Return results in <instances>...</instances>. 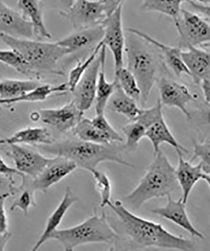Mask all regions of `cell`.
<instances>
[{"label": "cell", "instance_id": "19", "mask_svg": "<svg viewBox=\"0 0 210 251\" xmlns=\"http://www.w3.org/2000/svg\"><path fill=\"white\" fill-rule=\"evenodd\" d=\"M182 56L194 84L199 86L203 80H210V52L191 46L186 51H183Z\"/></svg>", "mask_w": 210, "mask_h": 251}, {"label": "cell", "instance_id": "21", "mask_svg": "<svg viewBox=\"0 0 210 251\" xmlns=\"http://www.w3.org/2000/svg\"><path fill=\"white\" fill-rule=\"evenodd\" d=\"M146 137L149 139L153 145L154 156L160 151V146L163 143H167L172 146L176 150V151H181L188 153V151L181 145L174 138L164 120L163 114L150 123L147 127Z\"/></svg>", "mask_w": 210, "mask_h": 251}, {"label": "cell", "instance_id": "26", "mask_svg": "<svg viewBox=\"0 0 210 251\" xmlns=\"http://www.w3.org/2000/svg\"><path fill=\"white\" fill-rule=\"evenodd\" d=\"M137 102L122 90L117 82L115 92L109 100L107 107L131 121H135L142 111V109L137 106Z\"/></svg>", "mask_w": 210, "mask_h": 251}, {"label": "cell", "instance_id": "29", "mask_svg": "<svg viewBox=\"0 0 210 251\" xmlns=\"http://www.w3.org/2000/svg\"><path fill=\"white\" fill-rule=\"evenodd\" d=\"M189 0H143L140 8L144 12H154L168 16L174 23L180 17L182 5Z\"/></svg>", "mask_w": 210, "mask_h": 251}, {"label": "cell", "instance_id": "9", "mask_svg": "<svg viewBox=\"0 0 210 251\" xmlns=\"http://www.w3.org/2000/svg\"><path fill=\"white\" fill-rule=\"evenodd\" d=\"M122 9L123 4L107 16L102 23L104 35L101 43L108 47L112 53L115 71L124 66L126 37L123 27Z\"/></svg>", "mask_w": 210, "mask_h": 251}, {"label": "cell", "instance_id": "25", "mask_svg": "<svg viewBox=\"0 0 210 251\" xmlns=\"http://www.w3.org/2000/svg\"><path fill=\"white\" fill-rule=\"evenodd\" d=\"M106 48L103 46V57L101 69L98 76L97 91L95 96L96 114H105V110L108 106V102L117 87V82L114 78L112 82H108L105 75V61H106Z\"/></svg>", "mask_w": 210, "mask_h": 251}, {"label": "cell", "instance_id": "18", "mask_svg": "<svg viewBox=\"0 0 210 251\" xmlns=\"http://www.w3.org/2000/svg\"><path fill=\"white\" fill-rule=\"evenodd\" d=\"M104 35V27L101 24L92 27L75 30V32L57 41V44L66 49L71 54L97 46L101 42Z\"/></svg>", "mask_w": 210, "mask_h": 251}, {"label": "cell", "instance_id": "11", "mask_svg": "<svg viewBox=\"0 0 210 251\" xmlns=\"http://www.w3.org/2000/svg\"><path fill=\"white\" fill-rule=\"evenodd\" d=\"M158 88L162 106L176 107L189 120L190 112L187 105L195 100L196 96L191 93L188 87L173 78L162 77L158 79Z\"/></svg>", "mask_w": 210, "mask_h": 251}, {"label": "cell", "instance_id": "7", "mask_svg": "<svg viewBox=\"0 0 210 251\" xmlns=\"http://www.w3.org/2000/svg\"><path fill=\"white\" fill-rule=\"evenodd\" d=\"M180 36L179 47H204L210 45V24L196 13L183 9L174 23Z\"/></svg>", "mask_w": 210, "mask_h": 251}, {"label": "cell", "instance_id": "22", "mask_svg": "<svg viewBox=\"0 0 210 251\" xmlns=\"http://www.w3.org/2000/svg\"><path fill=\"white\" fill-rule=\"evenodd\" d=\"M78 201V197L74 195L71 188L67 187L63 198L49 217L44 231L36 244L33 246L32 251H37L46 242L50 239L51 235L58 229V227L61 224L69 208Z\"/></svg>", "mask_w": 210, "mask_h": 251}, {"label": "cell", "instance_id": "24", "mask_svg": "<svg viewBox=\"0 0 210 251\" xmlns=\"http://www.w3.org/2000/svg\"><path fill=\"white\" fill-rule=\"evenodd\" d=\"M54 140L46 127H28L17 131L11 137L2 139L1 144H30L49 145Z\"/></svg>", "mask_w": 210, "mask_h": 251}, {"label": "cell", "instance_id": "44", "mask_svg": "<svg viewBox=\"0 0 210 251\" xmlns=\"http://www.w3.org/2000/svg\"><path fill=\"white\" fill-rule=\"evenodd\" d=\"M11 237V234L9 232H0V251L5 250L6 244Z\"/></svg>", "mask_w": 210, "mask_h": 251}, {"label": "cell", "instance_id": "15", "mask_svg": "<svg viewBox=\"0 0 210 251\" xmlns=\"http://www.w3.org/2000/svg\"><path fill=\"white\" fill-rule=\"evenodd\" d=\"M0 33L20 39L34 37L32 25L0 0Z\"/></svg>", "mask_w": 210, "mask_h": 251}, {"label": "cell", "instance_id": "1", "mask_svg": "<svg viewBox=\"0 0 210 251\" xmlns=\"http://www.w3.org/2000/svg\"><path fill=\"white\" fill-rule=\"evenodd\" d=\"M108 206L117 216L123 231L134 246L179 251H194L191 240L172 234L162 224L136 216L121 201H110Z\"/></svg>", "mask_w": 210, "mask_h": 251}, {"label": "cell", "instance_id": "50", "mask_svg": "<svg viewBox=\"0 0 210 251\" xmlns=\"http://www.w3.org/2000/svg\"><path fill=\"white\" fill-rule=\"evenodd\" d=\"M207 47H210V45H209V46H207Z\"/></svg>", "mask_w": 210, "mask_h": 251}, {"label": "cell", "instance_id": "6", "mask_svg": "<svg viewBox=\"0 0 210 251\" xmlns=\"http://www.w3.org/2000/svg\"><path fill=\"white\" fill-rule=\"evenodd\" d=\"M50 239L59 242L64 251H72L84 244H115L119 240V235L111 227L104 212L100 215L95 212L77 226L57 229L51 235Z\"/></svg>", "mask_w": 210, "mask_h": 251}, {"label": "cell", "instance_id": "49", "mask_svg": "<svg viewBox=\"0 0 210 251\" xmlns=\"http://www.w3.org/2000/svg\"><path fill=\"white\" fill-rule=\"evenodd\" d=\"M1 140H2V139L0 138V143H1Z\"/></svg>", "mask_w": 210, "mask_h": 251}, {"label": "cell", "instance_id": "37", "mask_svg": "<svg viewBox=\"0 0 210 251\" xmlns=\"http://www.w3.org/2000/svg\"><path fill=\"white\" fill-rule=\"evenodd\" d=\"M31 206H35L34 192L28 190H24L13 201L10 207V211L13 212L16 208H19L24 215H27Z\"/></svg>", "mask_w": 210, "mask_h": 251}, {"label": "cell", "instance_id": "30", "mask_svg": "<svg viewBox=\"0 0 210 251\" xmlns=\"http://www.w3.org/2000/svg\"><path fill=\"white\" fill-rule=\"evenodd\" d=\"M39 83L33 80H5L0 82V99H14L40 86Z\"/></svg>", "mask_w": 210, "mask_h": 251}, {"label": "cell", "instance_id": "42", "mask_svg": "<svg viewBox=\"0 0 210 251\" xmlns=\"http://www.w3.org/2000/svg\"><path fill=\"white\" fill-rule=\"evenodd\" d=\"M187 2H188L194 10L206 16L208 19L210 20V5H206V4L197 3V2L192 1V0H189Z\"/></svg>", "mask_w": 210, "mask_h": 251}, {"label": "cell", "instance_id": "20", "mask_svg": "<svg viewBox=\"0 0 210 251\" xmlns=\"http://www.w3.org/2000/svg\"><path fill=\"white\" fill-rule=\"evenodd\" d=\"M178 165L175 170L176 179L178 185L182 188L183 202L186 204L190 194L194 186L200 180H203L205 173L203 172L202 163L193 165L191 161L185 160L183 157V152L177 151Z\"/></svg>", "mask_w": 210, "mask_h": 251}, {"label": "cell", "instance_id": "35", "mask_svg": "<svg viewBox=\"0 0 210 251\" xmlns=\"http://www.w3.org/2000/svg\"><path fill=\"white\" fill-rule=\"evenodd\" d=\"M0 62L12 67L22 75H33L21 56L12 49L9 50H0Z\"/></svg>", "mask_w": 210, "mask_h": 251}, {"label": "cell", "instance_id": "5", "mask_svg": "<svg viewBox=\"0 0 210 251\" xmlns=\"http://www.w3.org/2000/svg\"><path fill=\"white\" fill-rule=\"evenodd\" d=\"M127 32L125 49L127 69L137 80L141 92L140 103L144 106L157 80L160 61L151 50L149 42L133 33Z\"/></svg>", "mask_w": 210, "mask_h": 251}, {"label": "cell", "instance_id": "47", "mask_svg": "<svg viewBox=\"0 0 210 251\" xmlns=\"http://www.w3.org/2000/svg\"><path fill=\"white\" fill-rule=\"evenodd\" d=\"M192 1H196L200 3L210 5V0H192Z\"/></svg>", "mask_w": 210, "mask_h": 251}, {"label": "cell", "instance_id": "4", "mask_svg": "<svg viewBox=\"0 0 210 251\" xmlns=\"http://www.w3.org/2000/svg\"><path fill=\"white\" fill-rule=\"evenodd\" d=\"M0 39L12 50L16 51L35 77L43 74L63 75L57 69L58 63L69 55L66 49L55 43L33 41L0 33Z\"/></svg>", "mask_w": 210, "mask_h": 251}, {"label": "cell", "instance_id": "31", "mask_svg": "<svg viewBox=\"0 0 210 251\" xmlns=\"http://www.w3.org/2000/svg\"><path fill=\"white\" fill-rule=\"evenodd\" d=\"M122 90L133 98L136 101L140 102L141 92L137 80L134 75L124 67L115 72V78Z\"/></svg>", "mask_w": 210, "mask_h": 251}, {"label": "cell", "instance_id": "38", "mask_svg": "<svg viewBox=\"0 0 210 251\" xmlns=\"http://www.w3.org/2000/svg\"><path fill=\"white\" fill-rule=\"evenodd\" d=\"M205 104L206 107L199 113L198 128L202 141L210 143V105Z\"/></svg>", "mask_w": 210, "mask_h": 251}, {"label": "cell", "instance_id": "23", "mask_svg": "<svg viewBox=\"0 0 210 251\" xmlns=\"http://www.w3.org/2000/svg\"><path fill=\"white\" fill-rule=\"evenodd\" d=\"M18 6L24 19L32 25L35 37L41 39H51V33L45 25L39 0H19Z\"/></svg>", "mask_w": 210, "mask_h": 251}, {"label": "cell", "instance_id": "28", "mask_svg": "<svg viewBox=\"0 0 210 251\" xmlns=\"http://www.w3.org/2000/svg\"><path fill=\"white\" fill-rule=\"evenodd\" d=\"M69 91L68 84L63 83L56 86L51 85H40L36 88L23 94L19 97L10 99V100H1L0 99V104H13L21 102H41L44 101L52 94L66 93Z\"/></svg>", "mask_w": 210, "mask_h": 251}, {"label": "cell", "instance_id": "8", "mask_svg": "<svg viewBox=\"0 0 210 251\" xmlns=\"http://www.w3.org/2000/svg\"><path fill=\"white\" fill-rule=\"evenodd\" d=\"M60 14L69 20L75 30L97 26L107 17L102 0H75L70 8L61 11Z\"/></svg>", "mask_w": 210, "mask_h": 251}, {"label": "cell", "instance_id": "17", "mask_svg": "<svg viewBox=\"0 0 210 251\" xmlns=\"http://www.w3.org/2000/svg\"><path fill=\"white\" fill-rule=\"evenodd\" d=\"M127 31L138 35L157 48L160 51L162 59L164 60L167 66L178 77H182L183 75L189 76L188 69L183 59V50L181 47L167 46L137 29L128 28Z\"/></svg>", "mask_w": 210, "mask_h": 251}, {"label": "cell", "instance_id": "40", "mask_svg": "<svg viewBox=\"0 0 210 251\" xmlns=\"http://www.w3.org/2000/svg\"><path fill=\"white\" fill-rule=\"evenodd\" d=\"M10 195V193L0 195V232L1 233L8 232L7 217L4 205L6 199Z\"/></svg>", "mask_w": 210, "mask_h": 251}, {"label": "cell", "instance_id": "12", "mask_svg": "<svg viewBox=\"0 0 210 251\" xmlns=\"http://www.w3.org/2000/svg\"><path fill=\"white\" fill-rule=\"evenodd\" d=\"M102 48L72 92L73 100L82 112L88 111L95 100L98 76L101 69Z\"/></svg>", "mask_w": 210, "mask_h": 251}, {"label": "cell", "instance_id": "39", "mask_svg": "<svg viewBox=\"0 0 210 251\" xmlns=\"http://www.w3.org/2000/svg\"><path fill=\"white\" fill-rule=\"evenodd\" d=\"M15 175H19V176H22V184L23 185L26 181V177L25 175L20 172L19 170L16 169H13V168L10 167L8 166L4 161L2 159L1 157L0 156V176H5L6 178L8 179L9 181H10V186H12L14 183V179L13 176Z\"/></svg>", "mask_w": 210, "mask_h": 251}, {"label": "cell", "instance_id": "13", "mask_svg": "<svg viewBox=\"0 0 210 251\" xmlns=\"http://www.w3.org/2000/svg\"><path fill=\"white\" fill-rule=\"evenodd\" d=\"M10 145V151L6 154L14 161L16 169L33 178L39 176L52 160L42 155L36 150L19 144Z\"/></svg>", "mask_w": 210, "mask_h": 251}, {"label": "cell", "instance_id": "10", "mask_svg": "<svg viewBox=\"0 0 210 251\" xmlns=\"http://www.w3.org/2000/svg\"><path fill=\"white\" fill-rule=\"evenodd\" d=\"M39 120L61 133L72 131L83 118L84 112L71 100L57 108L43 109L37 111Z\"/></svg>", "mask_w": 210, "mask_h": 251}, {"label": "cell", "instance_id": "41", "mask_svg": "<svg viewBox=\"0 0 210 251\" xmlns=\"http://www.w3.org/2000/svg\"><path fill=\"white\" fill-rule=\"evenodd\" d=\"M104 3L107 16L115 12L118 8L122 5L124 0H102Z\"/></svg>", "mask_w": 210, "mask_h": 251}, {"label": "cell", "instance_id": "43", "mask_svg": "<svg viewBox=\"0 0 210 251\" xmlns=\"http://www.w3.org/2000/svg\"><path fill=\"white\" fill-rule=\"evenodd\" d=\"M200 86L202 87L205 103L210 105V80H203L202 83H201Z\"/></svg>", "mask_w": 210, "mask_h": 251}, {"label": "cell", "instance_id": "36", "mask_svg": "<svg viewBox=\"0 0 210 251\" xmlns=\"http://www.w3.org/2000/svg\"><path fill=\"white\" fill-rule=\"evenodd\" d=\"M193 156L191 161L200 158L205 174H210V143L201 141L194 143Z\"/></svg>", "mask_w": 210, "mask_h": 251}, {"label": "cell", "instance_id": "3", "mask_svg": "<svg viewBox=\"0 0 210 251\" xmlns=\"http://www.w3.org/2000/svg\"><path fill=\"white\" fill-rule=\"evenodd\" d=\"M175 170L167 156L160 151L147 168L137 187L123 197L122 203L129 209L137 210L152 199L171 195L179 185Z\"/></svg>", "mask_w": 210, "mask_h": 251}, {"label": "cell", "instance_id": "34", "mask_svg": "<svg viewBox=\"0 0 210 251\" xmlns=\"http://www.w3.org/2000/svg\"><path fill=\"white\" fill-rule=\"evenodd\" d=\"M89 172L92 174L95 181V187L101 197V207L108 206L110 202L111 196V183L109 177L105 173L100 172L98 169H93Z\"/></svg>", "mask_w": 210, "mask_h": 251}, {"label": "cell", "instance_id": "16", "mask_svg": "<svg viewBox=\"0 0 210 251\" xmlns=\"http://www.w3.org/2000/svg\"><path fill=\"white\" fill-rule=\"evenodd\" d=\"M167 199L166 205L154 208L151 210V212L176 224L188 232L192 237L205 239L204 235L198 231L192 224L187 214L186 204L183 202L182 198L174 200L172 198L171 195H169Z\"/></svg>", "mask_w": 210, "mask_h": 251}, {"label": "cell", "instance_id": "46", "mask_svg": "<svg viewBox=\"0 0 210 251\" xmlns=\"http://www.w3.org/2000/svg\"><path fill=\"white\" fill-rule=\"evenodd\" d=\"M203 180H204L205 182H207L210 188V174H205L203 177Z\"/></svg>", "mask_w": 210, "mask_h": 251}, {"label": "cell", "instance_id": "48", "mask_svg": "<svg viewBox=\"0 0 210 251\" xmlns=\"http://www.w3.org/2000/svg\"><path fill=\"white\" fill-rule=\"evenodd\" d=\"M3 179L2 178L1 176H0V188L2 187V185H3Z\"/></svg>", "mask_w": 210, "mask_h": 251}, {"label": "cell", "instance_id": "2", "mask_svg": "<svg viewBox=\"0 0 210 251\" xmlns=\"http://www.w3.org/2000/svg\"><path fill=\"white\" fill-rule=\"evenodd\" d=\"M120 143L97 144L75 138H68L55 144L44 146L45 151L55 156L64 157L73 161L78 167L88 171L97 169L98 166L105 161L133 167L124 160L123 154L126 151L125 145Z\"/></svg>", "mask_w": 210, "mask_h": 251}, {"label": "cell", "instance_id": "27", "mask_svg": "<svg viewBox=\"0 0 210 251\" xmlns=\"http://www.w3.org/2000/svg\"><path fill=\"white\" fill-rule=\"evenodd\" d=\"M72 131L75 137L81 140L97 144L113 143L110 136L90 119L82 118Z\"/></svg>", "mask_w": 210, "mask_h": 251}, {"label": "cell", "instance_id": "14", "mask_svg": "<svg viewBox=\"0 0 210 251\" xmlns=\"http://www.w3.org/2000/svg\"><path fill=\"white\" fill-rule=\"evenodd\" d=\"M78 168L73 161L64 157L55 156L39 176L33 178V192L39 190L46 193L49 188L56 184Z\"/></svg>", "mask_w": 210, "mask_h": 251}, {"label": "cell", "instance_id": "45", "mask_svg": "<svg viewBox=\"0 0 210 251\" xmlns=\"http://www.w3.org/2000/svg\"><path fill=\"white\" fill-rule=\"evenodd\" d=\"M59 1L61 3L62 6H63V10L62 11H65L68 10L72 6L75 0H59Z\"/></svg>", "mask_w": 210, "mask_h": 251}, {"label": "cell", "instance_id": "33", "mask_svg": "<svg viewBox=\"0 0 210 251\" xmlns=\"http://www.w3.org/2000/svg\"><path fill=\"white\" fill-rule=\"evenodd\" d=\"M122 131L126 136L125 145L127 151H135L138 143L143 138L146 137V127L140 121H131V123L122 127Z\"/></svg>", "mask_w": 210, "mask_h": 251}, {"label": "cell", "instance_id": "32", "mask_svg": "<svg viewBox=\"0 0 210 251\" xmlns=\"http://www.w3.org/2000/svg\"><path fill=\"white\" fill-rule=\"evenodd\" d=\"M102 47L103 45L100 42L97 46L94 47L91 54L86 58V60H79L75 67L71 69L70 73L69 74L68 82H67L69 91H70L71 93H72L78 83L79 82L84 73H86L87 69L97 58L98 53L101 50Z\"/></svg>", "mask_w": 210, "mask_h": 251}]
</instances>
